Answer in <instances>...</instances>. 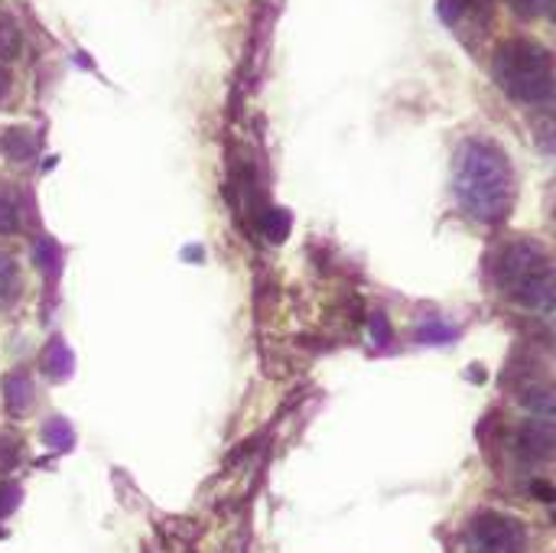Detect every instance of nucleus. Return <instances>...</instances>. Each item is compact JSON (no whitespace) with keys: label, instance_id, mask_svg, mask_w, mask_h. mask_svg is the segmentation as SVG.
Returning a JSON list of instances; mask_svg holds the SVG:
<instances>
[{"label":"nucleus","instance_id":"obj_1","mask_svg":"<svg viewBox=\"0 0 556 553\" xmlns=\"http://www.w3.org/2000/svg\"><path fill=\"white\" fill-rule=\"evenodd\" d=\"M456 196L459 205L479 222H502L515 205V169L508 153L489 140L463 143L456 156Z\"/></svg>","mask_w":556,"mask_h":553},{"label":"nucleus","instance_id":"obj_2","mask_svg":"<svg viewBox=\"0 0 556 553\" xmlns=\"http://www.w3.org/2000/svg\"><path fill=\"white\" fill-rule=\"evenodd\" d=\"M492 75L498 88L521 104L554 101V55L538 39H508L492 55Z\"/></svg>","mask_w":556,"mask_h":553},{"label":"nucleus","instance_id":"obj_3","mask_svg":"<svg viewBox=\"0 0 556 553\" xmlns=\"http://www.w3.org/2000/svg\"><path fill=\"white\" fill-rule=\"evenodd\" d=\"M498 284H502V293H508L515 303H521L528 310L551 313V306H554L551 254L534 241H511L508 248H502Z\"/></svg>","mask_w":556,"mask_h":553},{"label":"nucleus","instance_id":"obj_4","mask_svg":"<svg viewBox=\"0 0 556 553\" xmlns=\"http://www.w3.org/2000/svg\"><path fill=\"white\" fill-rule=\"evenodd\" d=\"M525 541L528 535L521 521L498 512H485L466 531V553H525Z\"/></svg>","mask_w":556,"mask_h":553},{"label":"nucleus","instance_id":"obj_5","mask_svg":"<svg viewBox=\"0 0 556 553\" xmlns=\"http://www.w3.org/2000/svg\"><path fill=\"white\" fill-rule=\"evenodd\" d=\"M515 447H518V456L521 460L547 463L554 456V427H551V417H538V420L525 424Z\"/></svg>","mask_w":556,"mask_h":553},{"label":"nucleus","instance_id":"obj_6","mask_svg":"<svg viewBox=\"0 0 556 553\" xmlns=\"http://www.w3.org/2000/svg\"><path fill=\"white\" fill-rule=\"evenodd\" d=\"M23 218H26V205H23V196L16 186H0V235H13L23 228Z\"/></svg>","mask_w":556,"mask_h":553},{"label":"nucleus","instance_id":"obj_7","mask_svg":"<svg viewBox=\"0 0 556 553\" xmlns=\"http://www.w3.org/2000/svg\"><path fill=\"white\" fill-rule=\"evenodd\" d=\"M3 394H7V411L20 417V414L29 407V401H33V381H29V375H26V372H13V375H7V381H3Z\"/></svg>","mask_w":556,"mask_h":553},{"label":"nucleus","instance_id":"obj_8","mask_svg":"<svg viewBox=\"0 0 556 553\" xmlns=\"http://www.w3.org/2000/svg\"><path fill=\"white\" fill-rule=\"evenodd\" d=\"M20 290H23L20 267H16V261L7 251H0V310L13 306L20 300Z\"/></svg>","mask_w":556,"mask_h":553},{"label":"nucleus","instance_id":"obj_9","mask_svg":"<svg viewBox=\"0 0 556 553\" xmlns=\"http://www.w3.org/2000/svg\"><path fill=\"white\" fill-rule=\"evenodd\" d=\"M42 372H46L49 378H68V372H72V355H68V349H65L62 339H52L49 349L42 352Z\"/></svg>","mask_w":556,"mask_h":553},{"label":"nucleus","instance_id":"obj_10","mask_svg":"<svg viewBox=\"0 0 556 553\" xmlns=\"http://www.w3.org/2000/svg\"><path fill=\"white\" fill-rule=\"evenodd\" d=\"M33 150H36V140H33L29 130H7V137H3V153L7 156H13L16 163H23V160L33 156Z\"/></svg>","mask_w":556,"mask_h":553},{"label":"nucleus","instance_id":"obj_11","mask_svg":"<svg viewBox=\"0 0 556 553\" xmlns=\"http://www.w3.org/2000/svg\"><path fill=\"white\" fill-rule=\"evenodd\" d=\"M33 257H36L39 271L52 280V277H55V267H59V251H55V244H52L49 238H39V241L33 244Z\"/></svg>","mask_w":556,"mask_h":553},{"label":"nucleus","instance_id":"obj_12","mask_svg":"<svg viewBox=\"0 0 556 553\" xmlns=\"http://www.w3.org/2000/svg\"><path fill=\"white\" fill-rule=\"evenodd\" d=\"M20 52V29L10 16L0 20V59H13Z\"/></svg>","mask_w":556,"mask_h":553},{"label":"nucleus","instance_id":"obj_13","mask_svg":"<svg viewBox=\"0 0 556 553\" xmlns=\"http://www.w3.org/2000/svg\"><path fill=\"white\" fill-rule=\"evenodd\" d=\"M515 13H521L525 20H538V16H547L554 0H508Z\"/></svg>","mask_w":556,"mask_h":553},{"label":"nucleus","instance_id":"obj_14","mask_svg":"<svg viewBox=\"0 0 556 553\" xmlns=\"http://www.w3.org/2000/svg\"><path fill=\"white\" fill-rule=\"evenodd\" d=\"M16 456H20V440L10 433H0V473H10Z\"/></svg>","mask_w":556,"mask_h":553},{"label":"nucleus","instance_id":"obj_15","mask_svg":"<svg viewBox=\"0 0 556 553\" xmlns=\"http://www.w3.org/2000/svg\"><path fill=\"white\" fill-rule=\"evenodd\" d=\"M16 495H20L16 489H0V515H7L16 505Z\"/></svg>","mask_w":556,"mask_h":553},{"label":"nucleus","instance_id":"obj_16","mask_svg":"<svg viewBox=\"0 0 556 553\" xmlns=\"http://www.w3.org/2000/svg\"><path fill=\"white\" fill-rule=\"evenodd\" d=\"M7 88H10V78H7V72L0 68V98L7 95Z\"/></svg>","mask_w":556,"mask_h":553}]
</instances>
